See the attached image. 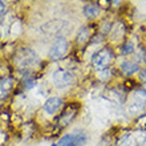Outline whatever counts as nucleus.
<instances>
[{"label":"nucleus","mask_w":146,"mask_h":146,"mask_svg":"<svg viewBox=\"0 0 146 146\" xmlns=\"http://www.w3.org/2000/svg\"><path fill=\"white\" fill-rule=\"evenodd\" d=\"M50 146H76V143H74V139H73L72 134H65L64 137H61L58 139L56 143H53Z\"/></svg>","instance_id":"obj_10"},{"label":"nucleus","mask_w":146,"mask_h":146,"mask_svg":"<svg viewBox=\"0 0 146 146\" xmlns=\"http://www.w3.org/2000/svg\"><path fill=\"white\" fill-rule=\"evenodd\" d=\"M84 15L88 19H93L100 15V7L96 3H89L84 7Z\"/></svg>","instance_id":"obj_9"},{"label":"nucleus","mask_w":146,"mask_h":146,"mask_svg":"<svg viewBox=\"0 0 146 146\" xmlns=\"http://www.w3.org/2000/svg\"><path fill=\"white\" fill-rule=\"evenodd\" d=\"M52 78H53L54 86L58 88V89L68 88V86H70L72 82H73V76L65 69H57L53 73Z\"/></svg>","instance_id":"obj_4"},{"label":"nucleus","mask_w":146,"mask_h":146,"mask_svg":"<svg viewBox=\"0 0 146 146\" xmlns=\"http://www.w3.org/2000/svg\"><path fill=\"white\" fill-rule=\"evenodd\" d=\"M36 62H38V57L36 52L31 48H21L15 54V64L21 69H28L29 66H35Z\"/></svg>","instance_id":"obj_1"},{"label":"nucleus","mask_w":146,"mask_h":146,"mask_svg":"<svg viewBox=\"0 0 146 146\" xmlns=\"http://www.w3.org/2000/svg\"><path fill=\"white\" fill-rule=\"evenodd\" d=\"M139 80L142 81V82H146V69L141 70V73H139Z\"/></svg>","instance_id":"obj_16"},{"label":"nucleus","mask_w":146,"mask_h":146,"mask_svg":"<svg viewBox=\"0 0 146 146\" xmlns=\"http://www.w3.org/2000/svg\"><path fill=\"white\" fill-rule=\"evenodd\" d=\"M113 57H114V56H113L111 49L108 48V46H105V48L100 49L94 56H93L92 64H93V66L98 70L106 69V68L110 65V62L113 61Z\"/></svg>","instance_id":"obj_2"},{"label":"nucleus","mask_w":146,"mask_h":146,"mask_svg":"<svg viewBox=\"0 0 146 146\" xmlns=\"http://www.w3.org/2000/svg\"><path fill=\"white\" fill-rule=\"evenodd\" d=\"M62 106V100L60 97H49L44 104V110L46 114H54Z\"/></svg>","instance_id":"obj_7"},{"label":"nucleus","mask_w":146,"mask_h":146,"mask_svg":"<svg viewBox=\"0 0 146 146\" xmlns=\"http://www.w3.org/2000/svg\"><path fill=\"white\" fill-rule=\"evenodd\" d=\"M89 37H90V28L82 27L80 29V32H78V35H77L76 41L78 42V44H84V42H86V40H88Z\"/></svg>","instance_id":"obj_11"},{"label":"nucleus","mask_w":146,"mask_h":146,"mask_svg":"<svg viewBox=\"0 0 146 146\" xmlns=\"http://www.w3.org/2000/svg\"><path fill=\"white\" fill-rule=\"evenodd\" d=\"M121 50H122V53H123V54H129V53H131V52L134 50V45H133V42H130V41L125 42V44H123V46L121 48Z\"/></svg>","instance_id":"obj_13"},{"label":"nucleus","mask_w":146,"mask_h":146,"mask_svg":"<svg viewBox=\"0 0 146 146\" xmlns=\"http://www.w3.org/2000/svg\"><path fill=\"white\" fill-rule=\"evenodd\" d=\"M76 114H77V106L74 104H69L64 110H62V113L60 114V117H58V123H60V126L61 127L68 126V125L73 121V118L76 117Z\"/></svg>","instance_id":"obj_5"},{"label":"nucleus","mask_w":146,"mask_h":146,"mask_svg":"<svg viewBox=\"0 0 146 146\" xmlns=\"http://www.w3.org/2000/svg\"><path fill=\"white\" fill-rule=\"evenodd\" d=\"M68 50H69L68 40L64 37H57L49 49V58L50 60H60L68 53Z\"/></svg>","instance_id":"obj_3"},{"label":"nucleus","mask_w":146,"mask_h":146,"mask_svg":"<svg viewBox=\"0 0 146 146\" xmlns=\"http://www.w3.org/2000/svg\"><path fill=\"white\" fill-rule=\"evenodd\" d=\"M138 69H139L138 64L134 61H130V60H126V61H123L122 64H121V70H122L126 76L134 74L135 72H138Z\"/></svg>","instance_id":"obj_8"},{"label":"nucleus","mask_w":146,"mask_h":146,"mask_svg":"<svg viewBox=\"0 0 146 146\" xmlns=\"http://www.w3.org/2000/svg\"><path fill=\"white\" fill-rule=\"evenodd\" d=\"M5 13H7V5H5L4 1H0V24L4 21Z\"/></svg>","instance_id":"obj_14"},{"label":"nucleus","mask_w":146,"mask_h":146,"mask_svg":"<svg viewBox=\"0 0 146 146\" xmlns=\"http://www.w3.org/2000/svg\"><path fill=\"white\" fill-rule=\"evenodd\" d=\"M72 135H73V139H74L76 146H82L85 143V141H86V135L84 134V131H81V130H77Z\"/></svg>","instance_id":"obj_12"},{"label":"nucleus","mask_w":146,"mask_h":146,"mask_svg":"<svg viewBox=\"0 0 146 146\" xmlns=\"http://www.w3.org/2000/svg\"><path fill=\"white\" fill-rule=\"evenodd\" d=\"M0 37H1V32H0Z\"/></svg>","instance_id":"obj_17"},{"label":"nucleus","mask_w":146,"mask_h":146,"mask_svg":"<svg viewBox=\"0 0 146 146\" xmlns=\"http://www.w3.org/2000/svg\"><path fill=\"white\" fill-rule=\"evenodd\" d=\"M24 86H25V89H31L32 86H35V80L33 78H24Z\"/></svg>","instance_id":"obj_15"},{"label":"nucleus","mask_w":146,"mask_h":146,"mask_svg":"<svg viewBox=\"0 0 146 146\" xmlns=\"http://www.w3.org/2000/svg\"><path fill=\"white\" fill-rule=\"evenodd\" d=\"M15 81L11 76H5V77H0V101H4L9 96L12 88H13Z\"/></svg>","instance_id":"obj_6"}]
</instances>
